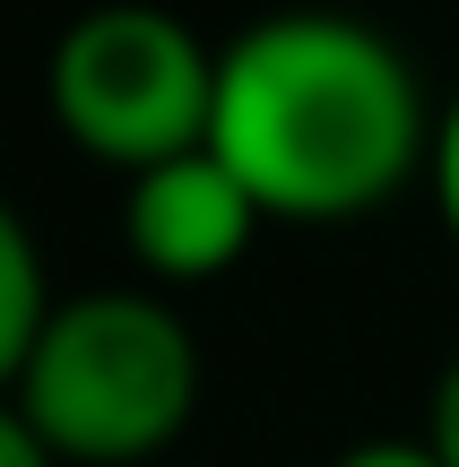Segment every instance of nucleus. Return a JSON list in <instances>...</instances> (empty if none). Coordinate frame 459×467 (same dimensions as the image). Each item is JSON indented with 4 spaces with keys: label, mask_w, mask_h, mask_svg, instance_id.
<instances>
[{
    "label": "nucleus",
    "mask_w": 459,
    "mask_h": 467,
    "mask_svg": "<svg viewBox=\"0 0 459 467\" xmlns=\"http://www.w3.org/2000/svg\"><path fill=\"white\" fill-rule=\"evenodd\" d=\"M208 148L277 225H347L433 165V104L408 52L339 9H277L217 52Z\"/></svg>",
    "instance_id": "1"
},
{
    "label": "nucleus",
    "mask_w": 459,
    "mask_h": 467,
    "mask_svg": "<svg viewBox=\"0 0 459 467\" xmlns=\"http://www.w3.org/2000/svg\"><path fill=\"white\" fill-rule=\"evenodd\" d=\"M9 399L61 467H139L183 441L200 407V347L156 295H69L44 312Z\"/></svg>",
    "instance_id": "2"
},
{
    "label": "nucleus",
    "mask_w": 459,
    "mask_h": 467,
    "mask_svg": "<svg viewBox=\"0 0 459 467\" xmlns=\"http://www.w3.org/2000/svg\"><path fill=\"white\" fill-rule=\"evenodd\" d=\"M52 121L78 139L96 165H156L208 139V104H217V52L183 26L173 9L148 0H104V9L69 17L44 69Z\"/></svg>",
    "instance_id": "3"
},
{
    "label": "nucleus",
    "mask_w": 459,
    "mask_h": 467,
    "mask_svg": "<svg viewBox=\"0 0 459 467\" xmlns=\"http://www.w3.org/2000/svg\"><path fill=\"white\" fill-rule=\"evenodd\" d=\"M269 225L260 200L235 182L217 148H183V156H156V165L130 173V200H121V234H130L139 268L165 285H208L252 251V234Z\"/></svg>",
    "instance_id": "4"
},
{
    "label": "nucleus",
    "mask_w": 459,
    "mask_h": 467,
    "mask_svg": "<svg viewBox=\"0 0 459 467\" xmlns=\"http://www.w3.org/2000/svg\"><path fill=\"white\" fill-rule=\"evenodd\" d=\"M44 312H52L44 251H35L26 217L0 200V399H9V381L26 372V347H35V329H44Z\"/></svg>",
    "instance_id": "5"
},
{
    "label": "nucleus",
    "mask_w": 459,
    "mask_h": 467,
    "mask_svg": "<svg viewBox=\"0 0 459 467\" xmlns=\"http://www.w3.org/2000/svg\"><path fill=\"white\" fill-rule=\"evenodd\" d=\"M425 182H433V208H443L451 243H459V96H451V113H433V165H425Z\"/></svg>",
    "instance_id": "6"
},
{
    "label": "nucleus",
    "mask_w": 459,
    "mask_h": 467,
    "mask_svg": "<svg viewBox=\"0 0 459 467\" xmlns=\"http://www.w3.org/2000/svg\"><path fill=\"white\" fill-rule=\"evenodd\" d=\"M425 441H433L443 467H459V355L443 364V381H433V399H425Z\"/></svg>",
    "instance_id": "7"
},
{
    "label": "nucleus",
    "mask_w": 459,
    "mask_h": 467,
    "mask_svg": "<svg viewBox=\"0 0 459 467\" xmlns=\"http://www.w3.org/2000/svg\"><path fill=\"white\" fill-rule=\"evenodd\" d=\"M0 467H61V459L44 451V433L17 416V399H0Z\"/></svg>",
    "instance_id": "8"
},
{
    "label": "nucleus",
    "mask_w": 459,
    "mask_h": 467,
    "mask_svg": "<svg viewBox=\"0 0 459 467\" xmlns=\"http://www.w3.org/2000/svg\"><path fill=\"white\" fill-rule=\"evenodd\" d=\"M329 467H443V459H433V441L416 433V441H356V451H339Z\"/></svg>",
    "instance_id": "9"
}]
</instances>
